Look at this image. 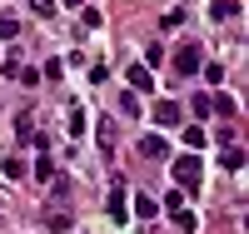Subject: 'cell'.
Masks as SVG:
<instances>
[{
  "label": "cell",
  "mask_w": 249,
  "mask_h": 234,
  "mask_svg": "<svg viewBox=\"0 0 249 234\" xmlns=\"http://www.w3.org/2000/svg\"><path fill=\"white\" fill-rule=\"evenodd\" d=\"M110 215L124 219V180H115V189H110Z\"/></svg>",
  "instance_id": "11"
},
{
  "label": "cell",
  "mask_w": 249,
  "mask_h": 234,
  "mask_svg": "<svg viewBox=\"0 0 249 234\" xmlns=\"http://www.w3.org/2000/svg\"><path fill=\"white\" fill-rule=\"evenodd\" d=\"M140 155H144V160H164V155H170V144H164L160 135H144V140H140Z\"/></svg>",
  "instance_id": "6"
},
{
  "label": "cell",
  "mask_w": 249,
  "mask_h": 234,
  "mask_svg": "<svg viewBox=\"0 0 249 234\" xmlns=\"http://www.w3.org/2000/svg\"><path fill=\"white\" fill-rule=\"evenodd\" d=\"M179 120H184V115H179V105H175V100H160V105H155V125H164V130H175Z\"/></svg>",
  "instance_id": "4"
},
{
  "label": "cell",
  "mask_w": 249,
  "mask_h": 234,
  "mask_svg": "<svg viewBox=\"0 0 249 234\" xmlns=\"http://www.w3.org/2000/svg\"><path fill=\"white\" fill-rule=\"evenodd\" d=\"M210 15H214V20H234V15H239V0H214Z\"/></svg>",
  "instance_id": "9"
},
{
  "label": "cell",
  "mask_w": 249,
  "mask_h": 234,
  "mask_svg": "<svg viewBox=\"0 0 249 234\" xmlns=\"http://www.w3.org/2000/svg\"><path fill=\"white\" fill-rule=\"evenodd\" d=\"M35 175H40V180H50V175H55V164H50V155H40V160H35Z\"/></svg>",
  "instance_id": "20"
},
{
  "label": "cell",
  "mask_w": 249,
  "mask_h": 234,
  "mask_svg": "<svg viewBox=\"0 0 249 234\" xmlns=\"http://www.w3.org/2000/svg\"><path fill=\"white\" fill-rule=\"evenodd\" d=\"M0 35H5V40H15V35H20V20H15L10 10H5V15H0Z\"/></svg>",
  "instance_id": "15"
},
{
  "label": "cell",
  "mask_w": 249,
  "mask_h": 234,
  "mask_svg": "<svg viewBox=\"0 0 249 234\" xmlns=\"http://www.w3.org/2000/svg\"><path fill=\"white\" fill-rule=\"evenodd\" d=\"M95 135H100V150H105V155H115V144H120V125H115L110 115L100 120V130H95Z\"/></svg>",
  "instance_id": "5"
},
{
  "label": "cell",
  "mask_w": 249,
  "mask_h": 234,
  "mask_svg": "<svg viewBox=\"0 0 249 234\" xmlns=\"http://www.w3.org/2000/svg\"><path fill=\"white\" fill-rule=\"evenodd\" d=\"M199 175H204L199 155H179V160H175V180H179L184 189H195V184H199Z\"/></svg>",
  "instance_id": "2"
},
{
  "label": "cell",
  "mask_w": 249,
  "mask_h": 234,
  "mask_svg": "<svg viewBox=\"0 0 249 234\" xmlns=\"http://www.w3.org/2000/svg\"><path fill=\"white\" fill-rule=\"evenodd\" d=\"M219 164H224V169H244V150H239V144H224Z\"/></svg>",
  "instance_id": "10"
},
{
  "label": "cell",
  "mask_w": 249,
  "mask_h": 234,
  "mask_svg": "<svg viewBox=\"0 0 249 234\" xmlns=\"http://www.w3.org/2000/svg\"><path fill=\"white\" fill-rule=\"evenodd\" d=\"M120 110H124V115H140V100H135L130 90H124V95H120Z\"/></svg>",
  "instance_id": "18"
},
{
  "label": "cell",
  "mask_w": 249,
  "mask_h": 234,
  "mask_svg": "<svg viewBox=\"0 0 249 234\" xmlns=\"http://www.w3.org/2000/svg\"><path fill=\"white\" fill-rule=\"evenodd\" d=\"M30 10H35L40 20H50V15H55V0H30Z\"/></svg>",
  "instance_id": "16"
},
{
  "label": "cell",
  "mask_w": 249,
  "mask_h": 234,
  "mask_svg": "<svg viewBox=\"0 0 249 234\" xmlns=\"http://www.w3.org/2000/svg\"><path fill=\"white\" fill-rule=\"evenodd\" d=\"M199 65H204V55H199V45H195V40H190V45H179V50H175V75H179V80L199 75Z\"/></svg>",
  "instance_id": "1"
},
{
  "label": "cell",
  "mask_w": 249,
  "mask_h": 234,
  "mask_svg": "<svg viewBox=\"0 0 249 234\" xmlns=\"http://www.w3.org/2000/svg\"><path fill=\"white\" fill-rule=\"evenodd\" d=\"M210 115H234V100L230 95H210Z\"/></svg>",
  "instance_id": "14"
},
{
  "label": "cell",
  "mask_w": 249,
  "mask_h": 234,
  "mask_svg": "<svg viewBox=\"0 0 249 234\" xmlns=\"http://www.w3.org/2000/svg\"><path fill=\"white\" fill-rule=\"evenodd\" d=\"M135 215H140V219H155V215H160V204H155L150 195H140V199H135Z\"/></svg>",
  "instance_id": "13"
},
{
  "label": "cell",
  "mask_w": 249,
  "mask_h": 234,
  "mask_svg": "<svg viewBox=\"0 0 249 234\" xmlns=\"http://www.w3.org/2000/svg\"><path fill=\"white\" fill-rule=\"evenodd\" d=\"M190 110H195V115H204V120H210V95H195V100H190Z\"/></svg>",
  "instance_id": "19"
},
{
  "label": "cell",
  "mask_w": 249,
  "mask_h": 234,
  "mask_svg": "<svg viewBox=\"0 0 249 234\" xmlns=\"http://www.w3.org/2000/svg\"><path fill=\"white\" fill-rule=\"evenodd\" d=\"M70 224H75V219H70V209H60V204L45 209V234H70Z\"/></svg>",
  "instance_id": "3"
},
{
  "label": "cell",
  "mask_w": 249,
  "mask_h": 234,
  "mask_svg": "<svg viewBox=\"0 0 249 234\" xmlns=\"http://www.w3.org/2000/svg\"><path fill=\"white\" fill-rule=\"evenodd\" d=\"M175 224H179L184 234H195V215H184V209H175Z\"/></svg>",
  "instance_id": "21"
},
{
  "label": "cell",
  "mask_w": 249,
  "mask_h": 234,
  "mask_svg": "<svg viewBox=\"0 0 249 234\" xmlns=\"http://www.w3.org/2000/svg\"><path fill=\"white\" fill-rule=\"evenodd\" d=\"M15 140H25V144L35 140V120H30V110H25V115H15Z\"/></svg>",
  "instance_id": "8"
},
{
  "label": "cell",
  "mask_w": 249,
  "mask_h": 234,
  "mask_svg": "<svg viewBox=\"0 0 249 234\" xmlns=\"http://www.w3.org/2000/svg\"><path fill=\"white\" fill-rule=\"evenodd\" d=\"M0 175H5V180H20V175H25V160L5 155V160H0Z\"/></svg>",
  "instance_id": "12"
},
{
  "label": "cell",
  "mask_w": 249,
  "mask_h": 234,
  "mask_svg": "<svg viewBox=\"0 0 249 234\" xmlns=\"http://www.w3.org/2000/svg\"><path fill=\"white\" fill-rule=\"evenodd\" d=\"M184 144H190V150H199V144H204V130H199V125H190V130H184Z\"/></svg>",
  "instance_id": "17"
},
{
  "label": "cell",
  "mask_w": 249,
  "mask_h": 234,
  "mask_svg": "<svg viewBox=\"0 0 249 234\" xmlns=\"http://www.w3.org/2000/svg\"><path fill=\"white\" fill-rule=\"evenodd\" d=\"M150 85H155L150 65H130V90H150Z\"/></svg>",
  "instance_id": "7"
}]
</instances>
